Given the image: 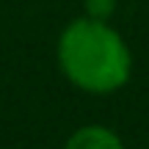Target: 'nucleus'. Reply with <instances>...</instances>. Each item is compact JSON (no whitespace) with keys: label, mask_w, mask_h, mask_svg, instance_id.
<instances>
[{"label":"nucleus","mask_w":149,"mask_h":149,"mask_svg":"<svg viewBox=\"0 0 149 149\" xmlns=\"http://www.w3.org/2000/svg\"><path fill=\"white\" fill-rule=\"evenodd\" d=\"M119 0H83V14L91 19H105L111 22V17L116 14Z\"/></svg>","instance_id":"3"},{"label":"nucleus","mask_w":149,"mask_h":149,"mask_svg":"<svg viewBox=\"0 0 149 149\" xmlns=\"http://www.w3.org/2000/svg\"><path fill=\"white\" fill-rule=\"evenodd\" d=\"M55 61L74 88L94 97L116 94L133 74V53L124 36L111 22L86 14L66 22L61 31Z\"/></svg>","instance_id":"1"},{"label":"nucleus","mask_w":149,"mask_h":149,"mask_svg":"<svg viewBox=\"0 0 149 149\" xmlns=\"http://www.w3.org/2000/svg\"><path fill=\"white\" fill-rule=\"evenodd\" d=\"M64 149H127L116 130L105 124H83L66 138Z\"/></svg>","instance_id":"2"}]
</instances>
